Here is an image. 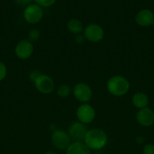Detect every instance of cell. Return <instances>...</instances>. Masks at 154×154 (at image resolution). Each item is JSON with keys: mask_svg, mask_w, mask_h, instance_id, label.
<instances>
[{"mask_svg": "<svg viewBox=\"0 0 154 154\" xmlns=\"http://www.w3.org/2000/svg\"><path fill=\"white\" fill-rule=\"evenodd\" d=\"M6 75H7V68L2 62L0 61V81H3L5 78Z\"/></svg>", "mask_w": 154, "mask_h": 154, "instance_id": "obj_19", "label": "cell"}, {"mask_svg": "<svg viewBox=\"0 0 154 154\" xmlns=\"http://www.w3.org/2000/svg\"><path fill=\"white\" fill-rule=\"evenodd\" d=\"M135 21L137 25L143 27L152 26L154 23V14L151 11L143 9L140 11L135 16Z\"/></svg>", "mask_w": 154, "mask_h": 154, "instance_id": "obj_12", "label": "cell"}, {"mask_svg": "<svg viewBox=\"0 0 154 154\" xmlns=\"http://www.w3.org/2000/svg\"><path fill=\"white\" fill-rule=\"evenodd\" d=\"M36 90L42 94H49L54 90V82L52 78L47 75L41 74L34 81Z\"/></svg>", "mask_w": 154, "mask_h": 154, "instance_id": "obj_8", "label": "cell"}, {"mask_svg": "<svg viewBox=\"0 0 154 154\" xmlns=\"http://www.w3.org/2000/svg\"><path fill=\"white\" fill-rule=\"evenodd\" d=\"M56 0H35L36 5H39L40 7H49L52 5Z\"/></svg>", "mask_w": 154, "mask_h": 154, "instance_id": "obj_18", "label": "cell"}, {"mask_svg": "<svg viewBox=\"0 0 154 154\" xmlns=\"http://www.w3.org/2000/svg\"><path fill=\"white\" fill-rule=\"evenodd\" d=\"M34 51L33 43L28 39H23L18 42L14 48L17 57L21 60H27L32 56Z\"/></svg>", "mask_w": 154, "mask_h": 154, "instance_id": "obj_9", "label": "cell"}, {"mask_svg": "<svg viewBox=\"0 0 154 154\" xmlns=\"http://www.w3.org/2000/svg\"><path fill=\"white\" fill-rule=\"evenodd\" d=\"M51 143L57 149L66 150L71 144V138L69 134L62 129H55L51 134Z\"/></svg>", "mask_w": 154, "mask_h": 154, "instance_id": "obj_4", "label": "cell"}, {"mask_svg": "<svg viewBox=\"0 0 154 154\" xmlns=\"http://www.w3.org/2000/svg\"><path fill=\"white\" fill-rule=\"evenodd\" d=\"M131 101H132L133 105L138 109L146 108L149 103V99H148L147 96L145 93H141V92L134 93L133 95Z\"/></svg>", "mask_w": 154, "mask_h": 154, "instance_id": "obj_14", "label": "cell"}, {"mask_svg": "<svg viewBox=\"0 0 154 154\" xmlns=\"http://www.w3.org/2000/svg\"><path fill=\"white\" fill-rule=\"evenodd\" d=\"M108 138L104 130L101 129H91L88 130L83 142L90 150H99L107 144Z\"/></svg>", "mask_w": 154, "mask_h": 154, "instance_id": "obj_1", "label": "cell"}, {"mask_svg": "<svg viewBox=\"0 0 154 154\" xmlns=\"http://www.w3.org/2000/svg\"><path fill=\"white\" fill-rule=\"evenodd\" d=\"M24 17L28 23H38L43 17V10L38 5H30L24 9Z\"/></svg>", "mask_w": 154, "mask_h": 154, "instance_id": "obj_6", "label": "cell"}, {"mask_svg": "<svg viewBox=\"0 0 154 154\" xmlns=\"http://www.w3.org/2000/svg\"><path fill=\"white\" fill-rule=\"evenodd\" d=\"M88 132L85 124L80 123L79 121L71 123L68 129L69 137L74 141H84L85 137Z\"/></svg>", "mask_w": 154, "mask_h": 154, "instance_id": "obj_10", "label": "cell"}, {"mask_svg": "<svg viewBox=\"0 0 154 154\" xmlns=\"http://www.w3.org/2000/svg\"><path fill=\"white\" fill-rule=\"evenodd\" d=\"M85 40V38L84 35H76V36H75V42H76L77 44H79V45H81V44L84 43Z\"/></svg>", "mask_w": 154, "mask_h": 154, "instance_id": "obj_23", "label": "cell"}, {"mask_svg": "<svg viewBox=\"0 0 154 154\" xmlns=\"http://www.w3.org/2000/svg\"><path fill=\"white\" fill-rule=\"evenodd\" d=\"M152 26H154V23H153V24H152Z\"/></svg>", "mask_w": 154, "mask_h": 154, "instance_id": "obj_26", "label": "cell"}, {"mask_svg": "<svg viewBox=\"0 0 154 154\" xmlns=\"http://www.w3.org/2000/svg\"><path fill=\"white\" fill-rule=\"evenodd\" d=\"M84 36L86 40L92 43H98L101 42L104 37V29L96 23L88 25L84 29Z\"/></svg>", "mask_w": 154, "mask_h": 154, "instance_id": "obj_7", "label": "cell"}, {"mask_svg": "<svg viewBox=\"0 0 154 154\" xmlns=\"http://www.w3.org/2000/svg\"><path fill=\"white\" fill-rule=\"evenodd\" d=\"M130 88L128 79L122 75L111 77L107 83V91L114 96H122L126 94Z\"/></svg>", "mask_w": 154, "mask_h": 154, "instance_id": "obj_2", "label": "cell"}, {"mask_svg": "<svg viewBox=\"0 0 154 154\" xmlns=\"http://www.w3.org/2000/svg\"><path fill=\"white\" fill-rule=\"evenodd\" d=\"M0 39H1V36H0Z\"/></svg>", "mask_w": 154, "mask_h": 154, "instance_id": "obj_27", "label": "cell"}, {"mask_svg": "<svg viewBox=\"0 0 154 154\" xmlns=\"http://www.w3.org/2000/svg\"><path fill=\"white\" fill-rule=\"evenodd\" d=\"M41 36V32L37 29H33L28 32V40L32 43L39 40Z\"/></svg>", "mask_w": 154, "mask_h": 154, "instance_id": "obj_17", "label": "cell"}, {"mask_svg": "<svg viewBox=\"0 0 154 154\" xmlns=\"http://www.w3.org/2000/svg\"><path fill=\"white\" fill-rule=\"evenodd\" d=\"M72 90L69 86L66 84H61L57 90V94L60 98H67L70 96Z\"/></svg>", "mask_w": 154, "mask_h": 154, "instance_id": "obj_16", "label": "cell"}, {"mask_svg": "<svg viewBox=\"0 0 154 154\" xmlns=\"http://www.w3.org/2000/svg\"><path fill=\"white\" fill-rule=\"evenodd\" d=\"M32 1L33 0H14L15 3L17 5H18L20 6H22V7H24V6L27 7L28 5H30Z\"/></svg>", "mask_w": 154, "mask_h": 154, "instance_id": "obj_22", "label": "cell"}, {"mask_svg": "<svg viewBox=\"0 0 154 154\" xmlns=\"http://www.w3.org/2000/svg\"><path fill=\"white\" fill-rule=\"evenodd\" d=\"M45 154H57L56 152L53 151V150H49V151H47Z\"/></svg>", "mask_w": 154, "mask_h": 154, "instance_id": "obj_25", "label": "cell"}, {"mask_svg": "<svg viewBox=\"0 0 154 154\" xmlns=\"http://www.w3.org/2000/svg\"><path fill=\"white\" fill-rule=\"evenodd\" d=\"M66 154H91V151L83 141H74L66 150Z\"/></svg>", "mask_w": 154, "mask_h": 154, "instance_id": "obj_13", "label": "cell"}, {"mask_svg": "<svg viewBox=\"0 0 154 154\" xmlns=\"http://www.w3.org/2000/svg\"><path fill=\"white\" fill-rule=\"evenodd\" d=\"M143 154H154V144H146L143 150Z\"/></svg>", "mask_w": 154, "mask_h": 154, "instance_id": "obj_20", "label": "cell"}, {"mask_svg": "<svg viewBox=\"0 0 154 154\" xmlns=\"http://www.w3.org/2000/svg\"><path fill=\"white\" fill-rule=\"evenodd\" d=\"M76 117L83 124L91 123L95 118V108L88 103L81 104L76 110Z\"/></svg>", "mask_w": 154, "mask_h": 154, "instance_id": "obj_5", "label": "cell"}, {"mask_svg": "<svg viewBox=\"0 0 154 154\" xmlns=\"http://www.w3.org/2000/svg\"><path fill=\"white\" fill-rule=\"evenodd\" d=\"M143 141H144V138L143 136H137L136 138V142L137 144H142V143H143Z\"/></svg>", "mask_w": 154, "mask_h": 154, "instance_id": "obj_24", "label": "cell"}, {"mask_svg": "<svg viewBox=\"0 0 154 154\" xmlns=\"http://www.w3.org/2000/svg\"><path fill=\"white\" fill-rule=\"evenodd\" d=\"M137 122L142 126L149 127L154 123V112L149 108H143L139 109L136 114Z\"/></svg>", "mask_w": 154, "mask_h": 154, "instance_id": "obj_11", "label": "cell"}, {"mask_svg": "<svg viewBox=\"0 0 154 154\" xmlns=\"http://www.w3.org/2000/svg\"><path fill=\"white\" fill-rule=\"evenodd\" d=\"M67 29L72 34L79 35L83 31V25L79 20L71 19L67 23Z\"/></svg>", "mask_w": 154, "mask_h": 154, "instance_id": "obj_15", "label": "cell"}, {"mask_svg": "<svg viewBox=\"0 0 154 154\" xmlns=\"http://www.w3.org/2000/svg\"><path fill=\"white\" fill-rule=\"evenodd\" d=\"M41 73L39 72V71L35 69V70H33L31 72H30V75H29V78H30V79L31 80V81H33V82L34 83V81L37 79L38 77H39Z\"/></svg>", "mask_w": 154, "mask_h": 154, "instance_id": "obj_21", "label": "cell"}, {"mask_svg": "<svg viewBox=\"0 0 154 154\" xmlns=\"http://www.w3.org/2000/svg\"><path fill=\"white\" fill-rule=\"evenodd\" d=\"M72 93L75 99L82 104L88 103L93 95L90 86L84 82H80L75 84L72 89Z\"/></svg>", "mask_w": 154, "mask_h": 154, "instance_id": "obj_3", "label": "cell"}]
</instances>
